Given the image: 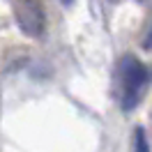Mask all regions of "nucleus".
Wrapping results in <instances>:
<instances>
[{
    "label": "nucleus",
    "mask_w": 152,
    "mask_h": 152,
    "mask_svg": "<svg viewBox=\"0 0 152 152\" xmlns=\"http://www.w3.org/2000/svg\"><path fill=\"white\" fill-rule=\"evenodd\" d=\"M113 2H118V0H113Z\"/></svg>",
    "instance_id": "obj_6"
},
{
    "label": "nucleus",
    "mask_w": 152,
    "mask_h": 152,
    "mask_svg": "<svg viewBox=\"0 0 152 152\" xmlns=\"http://www.w3.org/2000/svg\"><path fill=\"white\" fill-rule=\"evenodd\" d=\"M62 2H65V5H72V2H74V0H62Z\"/></svg>",
    "instance_id": "obj_5"
},
{
    "label": "nucleus",
    "mask_w": 152,
    "mask_h": 152,
    "mask_svg": "<svg viewBox=\"0 0 152 152\" xmlns=\"http://www.w3.org/2000/svg\"><path fill=\"white\" fill-rule=\"evenodd\" d=\"M150 78L148 67L141 65L136 58L127 56L120 62V81H122V108L132 111L134 106L141 102L143 97V88Z\"/></svg>",
    "instance_id": "obj_1"
},
{
    "label": "nucleus",
    "mask_w": 152,
    "mask_h": 152,
    "mask_svg": "<svg viewBox=\"0 0 152 152\" xmlns=\"http://www.w3.org/2000/svg\"><path fill=\"white\" fill-rule=\"evenodd\" d=\"M12 7H14V19L21 32L28 37H42L46 16L37 0H12Z\"/></svg>",
    "instance_id": "obj_2"
},
{
    "label": "nucleus",
    "mask_w": 152,
    "mask_h": 152,
    "mask_svg": "<svg viewBox=\"0 0 152 152\" xmlns=\"http://www.w3.org/2000/svg\"><path fill=\"white\" fill-rule=\"evenodd\" d=\"M134 152H150V143L145 138L143 127H138V129L134 132Z\"/></svg>",
    "instance_id": "obj_3"
},
{
    "label": "nucleus",
    "mask_w": 152,
    "mask_h": 152,
    "mask_svg": "<svg viewBox=\"0 0 152 152\" xmlns=\"http://www.w3.org/2000/svg\"><path fill=\"white\" fill-rule=\"evenodd\" d=\"M143 48H145V51H152V26L148 28V32H145V39H143Z\"/></svg>",
    "instance_id": "obj_4"
}]
</instances>
